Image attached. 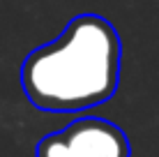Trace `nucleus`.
Segmentation results:
<instances>
[{
    "label": "nucleus",
    "instance_id": "3",
    "mask_svg": "<svg viewBox=\"0 0 159 157\" xmlns=\"http://www.w3.org/2000/svg\"><path fill=\"white\" fill-rule=\"evenodd\" d=\"M37 157H74L72 150L67 145L62 132H53L46 134L39 143H37Z\"/></svg>",
    "mask_w": 159,
    "mask_h": 157
},
{
    "label": "nucleus",
    "instance_id": "2",
    "mask_svg": "<svg viewBox=\"0 0 159 157\" xmlns=\"http://www.w3.org/2000/svg\"><path fill=\"white\" fill-rule=\"evenodd\" d=\"M62 134L74 157H131L127 134L104 118H79Z\"/></svg>",
    "mask_w": 159,
    "mask_h": 157
},
{
    "label": "nucleus",
    "instance_id": "1",
    "mask_svg": "<svg viewBox=\"0 0 159 157\" xmlns=\"http://www.w3.org/2000/svg\"><path fill=\"white\" fill-rule=\"evenodd\" d=\"M122 44L111 21L74 16L58 39L30 53L21 65V85L39 111L74 113L116 95Z\"/></svg>",
    "mask_w": 159,
    "mask_h": 157
}]
</instances>
